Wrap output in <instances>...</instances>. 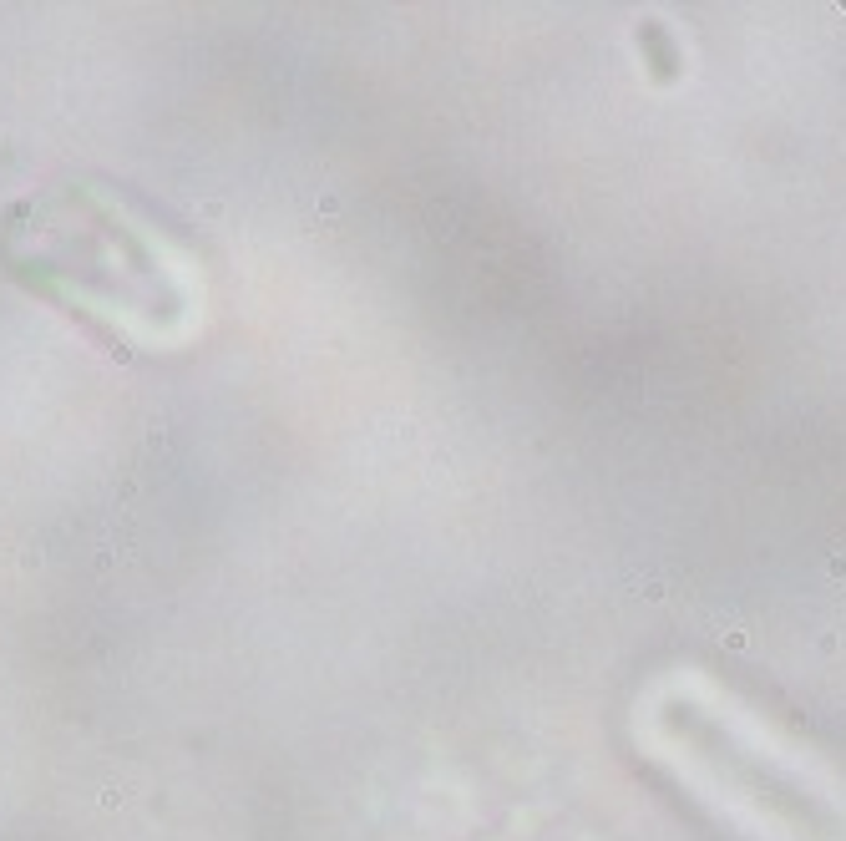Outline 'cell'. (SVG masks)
I'll list each match as a JSON object with an SVG mask.
<instances>
[{
    "label": "cell",
    "mask_w": 846,
    "mask_h": 841,
    "mask_svg": "<svg viewBox=\"0 0 846 841\" xmlns=\"http://www.w3.org/2000/svg\"><path fill=\"white\" fill-rule=\"evenodd\" d=\"M714 629H719V644H725V649H745V644H750L740 624H725V618H719V624H714Z\"/></svg>",
    "instance_id": "1"
},
{
    "label": "cell",
    "mask_w": 846,
    "mask_h": 841,
    "mask_svg": "<svg viewBox=\"0 0 846 841\" xmlns=\"http://www.w3.org/2000/svg\"><path fill=\"white\" fill-rule=\"evenodd\" d=\"M639 593H644L649 603H664V598H669V583H664V578H644V583H639Z\"/></svg>",
    "instance_id": "2"
},
{
    "label": "cell",
    "mask_w": 846,
    "mask_h": 841,
    "mask_svg": "<svg viewBox=\"0 0 846 841\" xmlns=\"http://www.w3.org/2000/svg\"><path fill=\"white\" fill-rule=\"evenodd\" d=\"M831 578H846V552H831Z\"/></svg>",
    "instance_id": "3"
}]
</instances>
